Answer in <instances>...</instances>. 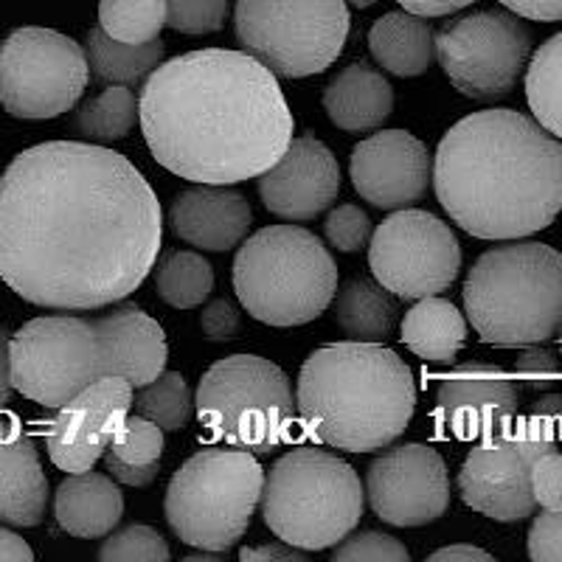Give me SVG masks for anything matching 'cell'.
I'll return each instance as SVG.
<instances>
[{"mask_svg": "<svg viewBox=\"0 0 562 562\" xmlns=\"http://www.w3.org/2000/svg\"><path fill=\"white\" fill-rule=\"evenodd\" d=\"M104 467H108V473L124 486H149L155 481V475H158V470H160V464L130 467V464H122V461L108 459V456H104Z\"/></svg>", "mask_w": 562, "mask_h": 562, "instance_id": "obj_46", "label": "cell"}, {"mask_svg": "<svg viewBox=\"0 0 562 562\" xmlns=\"http://www.w3.org/2000/svg\"><path fill=\"white\" fill-rule=\"evenodd\" d=\"M562 439V416L537 414L515 419L504 434L475 441L459 473V492L470 509L501 524L529 518L537 509L531 467Z\"/></svg>", "mask_w": 562, "mask_h": 562, "instance_id": "obj_12", "label": "cell"}, {"mask_svg": "<svg viewBox=\"0 0 562 562\" xmlns=\"http://www.w3.org/2000/svg\"><path fill=\"white\" fill-rule=\"evenodd\" d=\"M515 371L526 389L535 394H546V391H554L557 380H560V360L549 349H526L515 360Z\"/></svg>", "mask_w": 562, "mask_h": 562, "instance_id": "obj_41", "label": "cell"}, {"mask_svg": "<svg viewBox=\"0 0 562 562\" xmlns=\"http://www.w3.org/2000/svg\"><path fill=\"white\" fill-rule=\"evenodd\" d=\"M560 333H562V326H560Z\"/></svg>", "mask_w": 562, "mask_h": 562, "instance_id": "obj_52", "label": "cell"}, {"mask_svg": "<svg viewBox=\"0 0 562 562\" xmlns=\"http://www.w3.org/2000/svg\"><path fill=\"white\" fill-rule=\"evenodd\" d=\"M366 495L383 524H434L450 506L448 467L428 445H403L371 461Z\"/></svg>", "mask_w": 562, "mask_h": 562, "instance_id": "obj_16", "label": "cell"}, {"mask_svg": "<svg viewBox=\"0 0 562 562\" xmlns=\"http://www.w3.org/2000/svg\"><path fill=\"white\" fill-rule=\"evenodd\" d=\"M9 366L14 391L43 408L57 411L108 374L97 321L77 315H45L29 321L9 340Z\"/></svg>", "mask_w": 562, "mask_h": 562, "instance_id": "obj_11", "label": "cell"}, {"mask_svg": "<svg viewBox=\"0 0 562 562\" xmlns=\"http://www.w3.org/2000/svg\"><path fill=\"white\" fill-rule=\"evenodd\" d=\"M85 54H88V65L97 82L138 88L140 82H147L149 74L164 59V40L158 37L153 43L130 45L113 40L102 26H97L88 32Z\"/></svg>", "mask_w": 562, "mask_h": 562, "instance_id": "obj_29", "label": "cell"}, {"mask_svg": "<svg viewBox=\"0 0 562 562\" xmlns=\"http://www.w3.org/2000/svg\"><path fill=\"white\" fill-rule=\"evenodd\" d=\"M9 333L0 326V408L12 400V366H9Z\"/></svg>", "mask_w": 562, "mask_h": 562, "instance_id": "obj_50", "label": "cell"}, {"mask_svg": "<svg viewBox=\"0 0 562 562\" xmlns=\"http://www.w3.org/2000/svg\"><path fill=\"white\" fill-rule=\"evenodd\" d=\"M194 405L214 439L254 456L273 453L288 441L295 419L288 374L254 355H234L211 366L200 380Z\"/></svg>", "mask_w": 562, "mask_h": 562, "instance_id": "obj_9", "label": "cell"}, {"mask_svg": "<svg viewBox=\"0 0 562 562\" xmlns=\"http://www.w3.org/2000/svg\"><path fill=\"white\" fill-rule=\"evenodd\" d=\"M518 416V389L498 366H456L439 383L436 419L441 430L464 441H490Z\"/></svg>", "mask_w": 562, "mask_h": 562, "instance_id": "obj_19", "label": "cell"}, {"mask_svg": "<svg viewBox=\"0 0 562 562\" xmlns=\"http://www.w3.org/2000/svg\"><path fill=\"white\" fill-rule=\"evenodd\" d=\"M326 115L346 133H369L394 113V88L369 65H349L326 85Z\"/></svg>", "mask_w": 562, "mask_h": 562, "instance_id": "obj_25", "label": "cell"}, {"mask_svg": "<svg viewBox=\"0 0 562 562\" xmlns=\"http://www.w3.org/2000/svg\"><path fill=\"white\" fill-rule=\"evenodd\" d=\"M355 192L374 209H411L430 186V153L405 130H383L360 140L351 153Z\"/></svg>", "mask_w": 562, "mask_h": 562, "instance_id": "obj_18", "label": "cell"}, {"mask_svg": "<svg viewBox=\"0 0 562 562\" xmlns=\"http://www.w3.org/2000/svg\"><path fill=\"white\" fill-rule=\"evenodd\" d=\"M351 7L355 9H369V7H374V3H378V0H349Z\"/></svg>", "mask_w": 562, "mask_h": 562, "instance_id": "obj_51", "label": "cell"}, {"mask_svg": "<svg viewBox=\"0 0 562 562\" xmlns=\"http://www.w3.org/2000/svg\"><path fill=\"white\" fill-rule=\"evenodd\" d=\"M54 515L65 535L82 540L104 537L124 515L122 490L102 473H70L57 490Z\"/></svg>", "mask_w": 562, "mask_h": 562, "instance_id": "obj_24", "label": "cell"}, {"mask_svg": "<svg viewBox=\"0 0 562 562\" xmlns=\"http://www.w3.org/2000/svg\"><path fill=\"white\" fill-rule=\"evenodd\" d=\"M138 115L153 158L192 183L259 178L293 140V113L273 70L225 48L158 65L140 88Z\"/></svg>", "mask_w": 562, "mask_h": 562, "instance_id": "obj_2", "label": "cell"}, {"mask_svg": "<svg viewBox=\"0 0 562 562\" xmlns=\"http://www.w3.org/2000/svg\"><path fill=\"white\" fill-rule=\"evenodd\" d=\"M88 54L54 29H14L0 45V104L14 119L68 113L88 88Z\"/></svg>", "mask_w": 562, "mask_h": 562, "instance_id": "obj_13", "label": "cell"}, {"mask_svg": "<svg viewBox=\"0 0 562 562\" xmlns=\"http://www.w3.org/2000/svg\"><path fill=\"white\" fill-rule=\"evenodd\" d=\"M34 551L29 549V543L23 537H18L14 531L0 529V562H32Z\"/></svg>", "mask_w": 562, "mask_h": 562, "instance_id": "obj_48", "label": "cell"}, {"mask_svg": "<svg viewBox=\"0 0 562 562\" xmlns=\"http://www.w3.org/2000/svg\"><path fill=\"white\" fill-rule=\"evenodd\" d=\"M351 18L346 0H237L234 32L245 54L276 77L326 70L344 52Z\"/></svg>", "mask_w": 562, "mask_h": 562, "instance_id": "obj_10", "label": "cell"}, {"mask_svg": "<svg viewBox=\"0 0 562 562\" xmlns=\"http://www.w3.org/2000/svg\"><path fill=\"white\" fill-rule=\"evenodd\" d=\"M529 54V29L506 12L464 14L436 32V59L453 88L470 99L512 93Z\"/></svg>", "mask_w": 562, "mask_h": 562, "instance_id": "obj_14", "label": "cell"}, {"mask_svg": "<svg viewBox=\"0 0 562 562\" xmlns=\"http://www.w3.org/2000/svg\"><path fill=\"white\" fill-rule=\"evenodd\" d=\"M167 540L149 526H127L119 529L104 540L99 549V560L102 562H167L169 560Z\"/></svg>", "mask_w": 562, "mask_h": 562, "instance_id": "obj_36", "label": "cell"}, {"mask_svg": "<svg viewBox=\"0 0 562 562\" xmlns=\"http://www.w3.org/2000/svg\"><path fill=\"white\" fill-rule=\"evenodd\" d=\"M529 557L535 562H562V506L543 509L529 531Z\"/></svg>", "mask_w": 562, "mask_h": 562, "instance_id": "obj_40", "label": "cell"}, {"mask_svg": "<svg viewBox=\"0 0 562 562\" xmlns=\"http://www.w3.org/2000/svg\"><path fill=\"white\" fill-rule=\"evenodd\" d=\"M526 99L537 124L562 138V32L546 40L526 70Z\"/></svg>", "mask_w": 562, "mask_h": 562, "instance_id": "obj_30", "label": "cell"}, {"mask_svg": "<svg viewBox=\"0 0 562 562\" xmlns=\"http://www.w3.org/2000/svg\"><path fill=\"white\" fill-rule=\"evenodd\" d=\"M48 504V481L34 441L14 414H0V520L37 526Z\"/></svg>", "mask_w": 562, "mask_h": 562, "instance_id": "obj_23", "label": "cell"}, {"mask_svg": "<svg viewBox=\"0 0 562 562\" xmlns=\"http://www.w3.org/2000/svg\"><path fill=\"white\" fill-rule=\"evenodd\" d=\"M396 3L416 18H445V14L473 7L475 0H396Z\"/></svg>", "mask_w": 562, "mask_h": 562, "instance_id": "obj_45", "label": "cell"}, {"mask_svg": "<svg viewBox=\"0 0 562 562\" xmlns=\"http://www.w3.org/2000/svg\"><path fill=\"white\" fill-rule=\"evenodd\" d=\"M403 340L422 360L453 363L467 344V321L453 301L428 295L403 318Z\"/></svg>", "mask_w": 562, "mask_h": 562, "instance_id": "obj_27", "label": "cell"}, {"mask_svg": "<svg viewBox=\"0 0 562 562\" xmlns=\"http://www.w3.org/2000/svg\"><path fill=\"white\" fill-rule=\"evenodd\" d=\"M369 265L385 290L405 301L439 295L461 268L459 239L430 211L400 209L371 234Z\"/></svg>", "mask_w": 562, "mask_h": 562, "instance_id": "obj_15", "label": "cell"}, {"mask_svg": "<svg viewBox=\"0 0 562 562\" xmlns=\"http://www.w3.org/2000/svg\"><path fill=\"white\" fill-rule=\"evenodd\" d=\"M501 3L520 18L540 20V23L562 20V0H501Z\"/></svg>", "mask_w": 562, "mask_h": 562, "instance_id": "obj_44", "label": "cell"}, {"mask_svg": "<svg viewBox=\"0 0 562 562\" xmlns=\"http://www.w3.org/2000/svg\"><path fill=\"white\" fill-rule=\"evenodd\" d=\"M428 562H492V554L475 546H448L428 557Z\"/></svg>", "mask_w": 562, "mask_h": 562, "instance_id": "obj_49", "label": "cell"}, {"mask_svg": "<svg viewBox=\"0 0 562 562\" xmlns=\"http://www.w3.org/2000/svg\"><path fill=\"white\" fill-rule=\"evenodd\" d=\"M340 169L335 155L315 135L290 140L279 160L259 175V198L265 209L281 220H315L335 203Z\"/></svg>", "mask_w": 562, "mask_h": 562, "instance_id": "obj_20", "label": "cell"}, {"mask_svg": "<svg viewBox=\"0 0 562 562\" xmlns=\"http://www.w3.org/2000/svg\"><path fill=\"white\" fill-rule=\"evenodd\" d=\"M155 290L169 307L194 310L214 290V270L209 259L192 250H167L155 270Z\"/></svg>", "mask_w": 562, "mask_h": 562, "instance_id": "obj_31", "label": "cell"}, {"mask_svg": "<svg viewBox=\"0 0 562 562\" xmlns=\"http://www.w3.org/2000/svg\"><path fill=\"white\" fill-rule=\"evenodd\" d=\"M250 205L228 186L198 183L183 189L169 209V228L178 239L203 250L237 248L250 228Z\"/></svg>", "mask_w": 562, "mask_h": 562, "instance_id": "obj_21", "label": "cell"}, {"mask_svg": "<svg viewBox=\"0 0 562 562\" xmlns=\"http://www.w3.org/2000/svg\"><path fill=\"white\" fill-rule=\"evenodd\" d=\"M234 290L256 321L288 329L310 324L333 304L338 268L315 234L299 225H268L239 248Z\"/></svg>", "mask_w": 562, "mask_h": 562, "instance_id": "obj_6", "label": "cell"}, {"mask_svg": "<svg viewBox=\"0 0 562 562\" xmlns=\"http://www.w3.org/2000/svg\"><path fill=\"white\" fill-rule=\"evenodd\" d=\"M245 562H307V554H301L299 549H290L288 546H259V549H245L243 554Z\"/></svg>", "mask_w": 562, "mask_h": 562, "instance_id": "obj_47", "label": "cell"}, {"mask_svg": "<svg viewBox=\"0 0 562 562\" xmlns=\"http://www.w3.org/2000/svg\"><path fill=\"white\" fill-rule=\"evenodd\" d=\"M133 405V383L119 374H104L79 391L45 428V448L54 464L65 473H88L104 459Z\"/></svg>", "mask_w": 562, "mask_h": 562, "instance_id": "obj_17", "label": "cell"}, {"mask_svg": "<svg viewBox=\"0 0 562 562\" xmlns=\"http://www.w3.org/2000/svg\"><path fill=\"white\" fill-rule=\"evenodd\" d=\"M194 396L186 385V380L180 378L178 371H164L160 378H155L153 383L144 385V389L135 394V411L138 416H147L155 425L167 430H180L186 422L192 419Z\"/></svg>", "mask_w": 562, "mask_h": 562, "instance_id": "obj_34", "label": "cell"}, {"mask_svg": "<svg viewBox=\"0 0 562 562\" xmlns=\"http://www.w3.org/2000/svg\"><path fill=\"white\" fill-rule=\"evenodd\" d=\"M164 434L167 430L155 425L153 419H147V416H127L124 428L115 434V439L110 441V448L104 456L130 467L158 464L160 456H164V448H167Z\"/></svg>", "mask_w": 562, "mask_h": 562, "instance_id": "obj_35", "label": "cell"}, {"mask_svg": "<svg viewBox=\"0 0 562 562\" xmlns=\"http://www.w3.org/2000/svg\"><path fill=\"white\" fill-rule=\"evenodd\" d=\"M531 492L537 506L560 509L562 506V453L549 450L531 467Z\"/></svg>", "mask_w": 562, "mask_h": 562, "instance_id": "obj_42", "label": "cell"}, {"mask_svg": "<svg viewBox=\"0 0 562 562\" xmlns=\"http://www.w3.org/2000/svg\"><path fill=\"white\" fill-rule=\"evenodd\" d=\"M228 0H167V26L186 37H203L225 26Z\"/></svg>", "mask_w": 562, "mask_h": 562, "instance_id": "obj_37", "label": "cell"}, {"mask_svg": "<svg viewBox=\"0 0 562 562\" xmlns=\"http://www.w3.org/2000/svg\"><path fill=\"white\" fill-rule=\"evenodd\" d=\"M371 57L394 77H422L436 54V37L425 18L389 12L369 32Z\"/></svg>", "mask_w": 562, "mask_h": 562, "instance_id": "obj_26", "label": "cell"}, {"mask_svg": "<svg viewBox=\"0 0 562 562\" xmlns=\"http://www.w3.org/2000/svg\"><path fill=\"white\" fill-rule=\"evenodd\" d=\"M416 408L414 371L378 344H329L304 360L299 411L310 434L346 453L389 448Z\"/></svg>", "mask_w": 562, "mask_h": 562, "instance_id": "obj_4", "label": "cell"}, {"mask_svg": "<svg viewBox=\"0 0 562 562\" xmlns=\"http://www.w3.org/2000/svg\"><path fill=\"white\" fill-rule=\"evenodd\" d=\"M99 26L122 43H153L167 26V0H99Z\"/></svg>", "mask_w": 562, "mask_h": 562, "instance_id": "obj_33", "label": "cell"}, {"mask_svg": "<svg viewBox=\"0 0 562 562\" xmlns=\"http://www.w3.org/2000/svg\"><path fill=\"white\" fill-rule=\"evenodd\" d=\"M203 333L209 340H223L237 338L239 335V310L231 304L228 299H214L209 301V307L203 310Z\"/></svg>", "mask_w": 562, "mask_h": 562, "instance_id": "obj_43", "label": "cell"}, {"mask_svg": "<svg viewBox=\"0 0 562 562\" xmlns=\"http://www.w3.org/2000/svg\"><path fill=\"white\" fill-rule=\"evenodd\" d=\"M97 329L104 344L108 374L127 378L135 389H144L167 371V335L144 310L124 304L102 315Z\"/></svg>", "mask_w": 562, "mask_h": 562, "instance_id": "obj_22", "label": "cell"}, {"mask_svg": "<svg viewBox=\"0 0 562 562\" xmlns=\"http://www.w3.org/2000/svg\"><path fill=\"white\" fill-rule=\"evenodd\" d=\"M434 189L470 237H531L562 211L560 140L518 110H479L441 138Z\"/></svg>", "mask_w": 562, "mask_h": 562, "instance_id": "obj_3", "label": "cell"}, {"mask_svg": "<svg viewBox=\"0 0 562 562\" xmlns=\"http://www.w3.org/2000/svg\"><path fill=\"white\" fill-rule=\"evenodd\" d=\"M164 214L124 155L48 140L0 178V279L34 307L99 310L147 279Z\"/></svg>", "mask_w": 562, "mask_h": 562, "instance_id": "obj_1", "label": "cell"}, {"mask_svg": "<svg viewBox=\"0 0 562 562\" xmlns=\"http://www.w3.org/2000/svg\"><path fill=\"white\" fill-rule=\"evenodd\" d=\"M265 470L248 450L209 448L172 475L167 520L180 543L203 551H228L248 531L262 504Z\"/></svg>", "mask_w": 562, "mask_h": 562, "instance_id": "obj_8", "label": "cell"}, {"mask_svg": "<svg viewBox=\"0 0 562 562\" xmlns=\"http://www.w3.org/2000/svg\"><path fill=\"white\" fill-rule=\"evenodd\" d=\"M371 220L363 209L358 205L344 203L335 211H329V217L324 220V237L326 243L338 248L340 254H358L371 243Z\"/></svg>", "mask_w": 562, "mask_h": 562, "instance_id": "obj_39", "label": "cell"}, {"mask_svg": "<svg viewBox=\"0 0 562 562\" xmlns=\"http://www.w3.org/2000/svg\"><path fill=\"white\" fill-rule=\"evenodd\" d=\"M464 310L484 344H546L562 326V254L543 243L486 250L464 281Z\"/></svg>", "mask_w": 562, "mask_h": 562, "instance_id": "obj_5", "label": "cell"}, {"mask_svg": "<svg viewBox=\"0 0 562 562\" xmlns=\"http://www.w3.org/2000/svg\"><path fill=\"white\" fill-rule=\"evenodd\" d=\"M138 122V99L127 85H108L102 97L82 102L74 113V127L88 140H119Z\"/></svg>", "mask_w": 562, "mask_h": 562, "instance_id": "obj_32", "label": "cell"}, {"mask_svg": "<svg viewBox=\"0 0 562 562\" xmlns=\"http://www.w3.org/2000/svg\"><path fill=\"white\" fill-rule=\"evenodd\" d=\"M335 562H408L411 554L396 537L383 531H360L344 537L338 551H333Z\"/></svg>", "mask_w": 562, "mask_h": 562, "instance_id": "obj_38", "label": "cell"}, {"mask_svg": "<svg viewBox=\"0 0 562 562\" xmlns=\"http://www.w3.org/2000/svg\"><path fill=\"white\" fill-rule=\"evenodd\" d=\"M262 515L268 529L295 549H333L363 518V484L338 456L295 448L270 467Z\"/></svg>", "mask_w": 562, "mask_h": 562, "instance_id": "obj_7", "label": "cell"}, {"mask_svg": "<svg viewBox=\"0 0 562 562\" xmlns=\"http://www.w3.org/2000/svg\"><path fill=\"white\" fill-rule=\"evenodd\" d=\"M335 313H338L340 329L351 340L383 344L394 335L400 304H396V295L385 290L378 279L371 281L366 276H355L346 281L335 299Z\"/></svg>", "mask_w": 562, "mask_h": 562, "instance_id": "obj_28", "label": "cell"}]
</instances>
